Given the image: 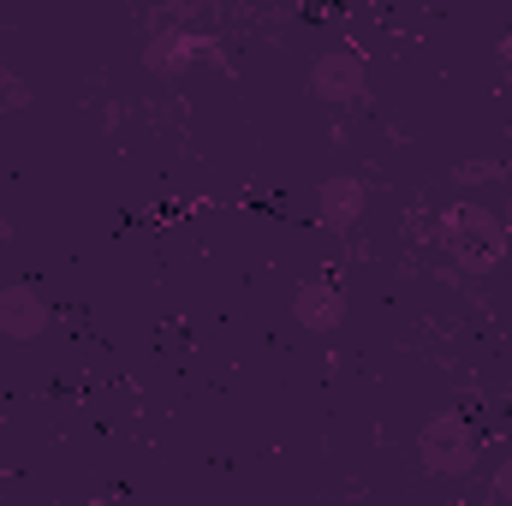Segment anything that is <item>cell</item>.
<instances>
[{
  "label": "cell",
  "instance_id": "6da1fadb",
  "mask_svg": "<svg viewBox=\"0 0 512 506\" xmlns=\"http://www.w3.org/2000/svg\"><path fill=\"white\" fill-rule=\"evenodd\" d=\"M477 459H483V441L459 411H435L417 429V465L429 477H465V471H477Z\"/></svg>",
  "mask_w": 512,
  "mask_h": 506
},
{
  "label": "cell",
  "instance_id": "7a4b0ae2",
  "mask_svg": "<svg viewBox=\"0 0 512 506\" xmlns=\"http://www.w3.org/2000/svg\"><path fill=\"white\" fill-rule=\"evenodd\" d=\"M441 245L453 251V262H465V268H489V262H501V251H507V233H501L495 209L453 203L447 209V227H441Z\"/></svg>",
  "mask_w": 512,
  "mask_h": 506
},
{
  "label": "cell",
  "instance_id": "3957f363",
  "mask_svg": "<svg viewBox=\"0 0 512 506\" xmlns=\"http://www.w3.org/2000/svg\"><path fill=\"white\" fill-rule=\"evenodd\" d=\"M310 96L328 102V108H358V102L370 96V66H364V54H352V48L316 54V60H310Z\"/></svg>",
  "mask_w": 512,
  "mask_h": 506
},
{
  "label": "cell",
  "instance_id": "277c9868",
  "mask_svg": "<svg viewBox=\"0 0 512 506\" xmlns=\"http://www.w3.org/2000/svg\"><path fill=\"white\" fill-rule=\"evenodd\" d=\"M48 322H54V310H48V298H42L30 280L0 286V334H6V340L30 346V340H42V334H48Z\"/></svg>",
  "mask_w": 512,
  "mask_h": 506
},
{
  "label": "cell",
  "instance_id": "5b68a950",
  "mask_svg": "<svg viewBox=\"0 0 512 506\" xmlns=\"http://www.w3.org/2000/svg\"><path fill=\"white\" fill-rule=\"evenodd\" d=\"M292 322H298L304 334H334V328L346 322V292H340L334 280H322V274L298 280V292H292Z\"/></svg>",
  "mask_w": 512,
  "mask_h": 506
},
{
  "label": "cell",
  "instance_id": "8992f818",
  "mask_svg": "<svg viewBox=\"0 0 512 506\" xmlns=\"http://www.w3.org/2000/svg\"><path fill=\"white\" fill-rule=\"evenodd\" d=\"M364 209H370V185H364L358 173H328V179L316 185V215H322V227H358Z\"/></svg>",
  "mask_w": 512,
  "mask_h": 506
},
{
  "label": "cell",
  "instance_id": "52a82bcc",
  "mask_svg": "<svg viewBox=\"0 0 512 506\" xmlns=\"http://www.w3.org/2000/svg\"><path fill=\"white\" fill-rule=\"evenodd\" d=\"M197 54H203V36H197V30H185V24H167V30H155V36H149L143 66H149V72H161V78H179Z\"/></svg>",
  "mask_w": 512,
  "mask_h": 506
},
{
  "label": "cell",
  "instance_id": "ba28073f",
  "mask_svg": "<svg viewBox=\"0 0 512 506\" xmlns=\"http://www.w3.org/2000/svg\"><path fill=\"white\" fill-rule=\"evenodd\" d=\"M495 173H501L495 161H459V167H453V185H483V179H495Z\"/></svg>",
  "mask_w": 512,
  "mask_h": 506
},
{
  "label": "cell",
  "instance_id": "9c48e42d",
  "mask_svg": "<svg viewBox=\"0 0 512 506\" xmlns=\"http://www.w3.org/2000/svg\"><path fill=\"white\" fill-rule=\"evenodd\" d=\"M489 489H495V501L512 506V459H501V465H495V483H489Z\"/></svg>",
  "mask_w": 512,
  "mask_h": 506
},
{
  "label": "cell",
  "instance_id": "30bf717a",
  "mask_svg": "<svg viewBox=\"0 0 512 506\" xmlns=\"http://www.w3.org/2000/svg\"><path fill=\"white\" fill-rule=\"evenodd\" d=\"M495 60L512 72V30H501V42H495Z\"/></svg>",
  "mask_w": 512,
  "mask_h": 506
},
{
  "label": "cell",
  "instance_id": "8fae6325",
  "mask_svg": "<svg viewBox=\"0 0 512 506\" xmlns=\"http://www.w3.org/2000/svg\"><path fill=\"white\" fill-rule=\"evenodd\" d=\"M6 239H12V227H6V221H0V245H6Z\"/></svg>",
  "mask_w": 512,
  "mask_h": 506
},
{
  "label": "cell",
  "instance_id": "7c38bea8",
  "mask_svg": "<svg viewBox=\"0 0 512 506\" xmlns=\"http://www.w3.org/2000/svg\"><path fill=\"white\" fill-rule=\"evenodd\" d=\"M0 495H6V471H0Z\"/></svg>",
  "mask_w": 512,
  "mask_h": 506
},
{
  "label": "cell",
  "instance_id": "4fadbf2b",
  "mask_svg": "<svg viewBox=\"0 0 512 506\" xmlns=\"http://www.w3.org/2000/svg\"><path fill=\"white\" fill-rule=\"evenodd\" d=\"M0 417H6V411H0Z\"/></svg>",
  "mask_w": 512,
  "mask_h": 506
}]
</instances>
